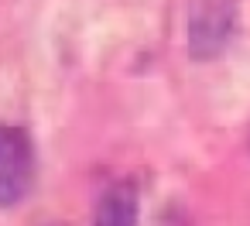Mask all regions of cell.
I'll list each match as a JSON object with an SVG mask.
<instances>
[{
  "label": "cell",
  "mask_w": 250,
  "mask_h": 226,
  "mask_svg": "<svg viewBox=\"0 0 250 226\" xmlns=\"http://www.w3.org/2000/svg\"><path fill=\"white\" fill-rule=\"evenodd\" d=\"M236 28V0H188L185 4V48L195 62L223 55Z\"/></svg>",
  "instance_id": "cell-1"
},
{
  "label": "cell",
  "mask_w": 250,
  "mask_h": 226,
  "mask_svg": "<svg viewBox=\"0 0 250 226\" xmlns=\"http://www.w3.org/2000/svg\"><path fill=\"white\" fill-rule=\"evenodd\" d=\"M247 147H250V137H247Z\"/></svg>",
  "instance_id": "cell-4"
},
{
  "label": "cell",
  "mask_w": 250,
  "mask_h": 226,
  "mask_svg": "<svg viewBox=\"0 0 250 226\" xmlns=\"http://www.w3.org/2000/svg\"><path fill=\"white\" fill-rule=\"evenodd\" d=\"M137 209H141L137 185L130 178H120L103 192L93 226H137Z\"/></svg>",
  "instance_id": "cell-3"
},
{
  "label": "cell",
  "mask_w": 250,
  "mask_h": 226,
  "mask_svg": "<svg viewBox=\"0 0 250 226\" xmlns=\"http://www.w3.org/2000/svg\"><path fill=\"white\" fill-rule=\"evenodd\" d=\"M35 188V147L21 127L0 123V209H14Z\"/></svg>",
  "instance_id": "cell-2"
}]
</instances>
